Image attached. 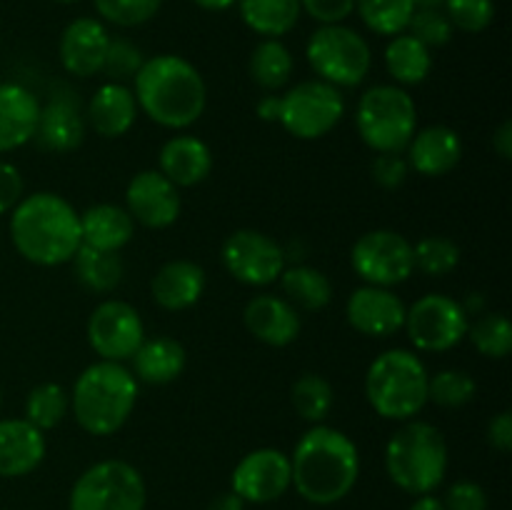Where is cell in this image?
<instances>
[{"instance_id": "cell-39", "label": "cell", "mask_w": 512, "mask_h": 510, "mask_svg": "<svg viewBox=\"0 0 512 510\" xmlns=\"http://www.w3.org/2000/svg\"><path fill=\"white\" fill-rule=\"evenodd\" d=\"M478 393L473 375L465 370H438L428 380V403L440 405V408H463Z\"/></svg>"}, {"instance_id": "cell-38", "label": "cell", "mask_w": 512, "mask_h": 510, "mask_svg": "<svg viewBox=\"0 0 512 510\" xmlns=\"http://www.w3.org/2000/svg\"><path fill=\"white\" fill-rule=\"evenodd\" d=\"M413 263L428 278H445L460 263V248L445 235H428L413 245Z\"/></svg>"}, {"instance_id": "cell-33", "label": "cell", "mask_w": 512, "mask_h": 510, "mask_svg": "<svg viewBox=\"0 0 512 510\" xmlns=\"http://www.w3.org/2000/svg\"><path fill=\"white\" fill-rule=\"evenodd\" d=\"M70 263H73L80 283L88 290H93V293H113L123 283L125 265L120 253H108V250H95L88 248V245H80Z\"/></svg>"}, {"instance_id": "cell-32", "label": "cell", "mask_w": 512, "mask_h": 510, "mask_svg": "<svg viewBox=\"0 0 512 510\" xmlns=\"http://www.w3.org/2000/svg\"><path fill=\"white\" fill-rule=\"evenodd\" d=\"M250 78L265 93H278L290 83L295 70L293 53L278 38H263L250 53Z\"/></svg>"}, {"instance_id": "cell-50", "label": "cell", "mask_w": 512, "mask_h": 510, "mask_svg": "<svg viewBox=\"0 0 512 510\" xmlns=\"http://www.w3.org/2000/svg\"><path fill=\"white\" fill-rule=\"evenodd\" d=\"M258 110V118L265 120V123H278L280 118V95L278 93H265L263 98L255 105Z\"/></svg>"}, {"instance_id": "cell-18", "label": "cell", "mask_w": 512, "mask_h": 510, "mask_svg": "<svg viewBox=\"0 0 512 510\" xmlns=\"http://www.w3.org/2000/svg\"><path fill=\"white\" fill-rule=\"evenodd\" d=\"M110 33L98 18H75L60 35L58 55L65 73L73 78H95L103 73Z\"/></svg>"}, {"instance_id": "cell-56", "label": "cell", "mask_w": 512, "mask_h": 510, "mask_svg": "<svg viewBox=\"0 0 512 510\" xmlns=\"http://www.w3.org/2000/svg\"><path fill=\"white\" fill-rule=\"evenodd\" d=\"M0 408H3V393H0Z\"/></svg>"}, {"instance_id": "cell-26", "label": "cell", "mask_w": 512, "mask_h": 510, "mask_svg": "<svg viewBox=\"0 0 512 510\" xmlns=\"http://www.w3.org/2000/svg\"><path fill=\"white\" fill-rule=\"evenodd\" d=\"M40 100L18 83H0V153H13L35 138Z\"/></svg>"}, {"instance_id": "cell-8", "label": "cell", "mask_w": 512, "mask_h": 510, "mask_svg": "<svg viewBox=\"0 0 512 510\" xmlns=\"http://www.w3.org/2000/svg\"><path fill=\"white\" fill-rule=\"evenodd\" d=\"M305 58L318 80L335 88H358L373 68L370 43L343 23L320 25L305 45Z\"/></svg>"}, {"instance_id": "cell-5", "label": "cell", "mask_w": 512, "mask_h": 510, "mask_svg": "<svg viewBox=\"0 0 512 510\" xmlns=\"http://www.w3.org/2000/svg\"><path fill=\"white\" fill-rule=\"evenodd\" d=\"M448 440L428 420H405L385 445V473L403 493L430 495L448 475Z\"/></svg>"}, {"instance_id": "cell-7", "label": "cell", "mask_w": 512, "mask_h": 510, "mask_svg": "<svg viewBox=\"0 0 512 510\" xmlns=\"http://www.w3.org/2000/svg\"><path fill=\"white\" fill-rule=\"evenodd\" d=\"M355 128L373 153H405L418 130V105L400 85H373L360 95Z\"/></svg>"}, {"instance_id": "cell-10", "label": "cell", "mask_w": 512, "mask_h": 510, "mask_svg": "<svg viewBox=\"0 0 512 510\" xmlns=\"http://www.w3.org/2000/svg\"><path fill=\"white\" fill-rule=\"evenodd\" d=\"M343 115V93L325 80H303L280 95L278 123L298 140L325 138L338 128Z\"/></svg>"}, {"instance_id": "cell-29", "label": "cell", "mask_w": 512, "mask_h": 510, "mask_svg": "<svg viewBox=\"0 0 512 510\" xmlns=\"http://www.w3.org/2000/svg\"><path fill=\"white\" fill-rule=\"evenodd\" d=\"M385 68L400 88L420 85L428 80L430 70H433V53L428 45L415 40L410 33H400L385 45Z\"/></svg>"}, {"instance_id": "cell-4", "label": "cell", "mask_w": 512, "mask_h": 510, "mask_svg": "<svg viewBox=\"0 0 512 510\" xmlns=\"http://www.w3.org/2000/svg\"><path fill=\"white\" fill-rule=\"evenodd\" d=\"M138 403V380L128 365L98 360L78 375L70 393V410L80 428L95 438L118 433Z\"/></svg>"}, {"instance_id": "cell-17", "label": "cell", "mask_w": 512, "mask_h": 510, "mask_svg": "<svg viewBox=\"0 0 512 510\" xmlns=\"http://www.w3.org/2000/svg\"><path fill=\"white\" fill-rule=\"evenodd\" d=\"M408 305L403 303L393 288H378V285H360L350 293L345 303V318L350 328L368 338H390L400 333L405 325Z\"/></svg>"}, {"instance_id": "cell-31", "label": "cell", "mask_w": 512, "mask_h": 510, "mask_svg": "<svg viewBox=\"0 0 512 510\" xmlns=\"http://www.w3.org/2000/svg\"><path fill=\"white\" fill-rule=\"evenodd\" d=\"M278 280L285 293V300L293 308L318 313V310L328 308V303L333 300V283H330V278L323 270L313 268V265L285 268Z\"/></svg>"}, {"instance_id": "cell-3", "label": "cell", "mask_w": 512, "mask_h": 510, "mask_svg": "<svg viewBox=\"0 0 512 510\" xmlns=\"http://www.w3.org/2000/svg\"><path fill=\"white\" fill-rule=\"evenodd\" d=\"M10 240L28 263L55 268L73 260L80 238V213L58 193H30L10 210Z\"/></svg>"}, {"instance_id": "cell-21", "label": "cell", "mask_w": 512, "mask_h": 510, "mask_svg": "<svg viewBox=\"0 0 512 510\" xmlns=\"http://www.w3.org/2000/svg\"><path fill=\"white\" fill-rule=\"evenodd\" d=\"M405 158H408L410 170L423 178H440L458 168L463 160V140L458 130L448 125H428L423 130H415L405 148Z\"/></svg>"}, {"instance_id": "cell-20", "label": "cell", "mask_w": 512, "mask_h": 510, "mask_svg": "<svg viewBox=\"0 0 512 510\" xmlns=\"http://www.w3.org/2000/svg\"><path fill=\"white\" fill-rule=\"evenodd\" d=\"M243 323L248 333L270 348H285L295 343L303 328L298 308L288 303L283 295L260 293L245 303Z\"/></svg>"}, {"instance_id": "cell-48", "label": "cell", "mask_w": 512, "mask_h": 510, "mask_svg": "<svg viewBox=\"0 0 512 510\" xmlns=\"http://www.w3.org/2000/svg\"><path fill=\"white\" fill-rule=\"evenodd\" d=\"M488 443L493 445L498 453H510L512 450V413L510 410H500L493 415L488 423Z\"/></svg>"}, {"instance_id": "cell-40", "label": "cell", "mask_w": 512, "mask_h": 510, "mask_svg": "<svg viewBox=\"0 0 512 510\" xmlns=\"http://www.w3.org/2000/svg\"><path fill=\"white\" fill-rule=\"evenodd\" d=\"M100 18L118 28H138L158 15L163 0H93Z\"/></svg>"}, {"instance_id": "cell-52", "label": "cell", "mask_w": 512, "mask_h": 510, "mask_svg": "<svg viewBox=\"0 0 512 510\" xmlns=\"http://www.w3.org/2000/svg\"><path fill=\"white\" fill-rule=\"evenodd\" d=\"M408 510H445V508H443V500L435 498V495L430 493V495H418Z\"/></svg>"}, {"instance_id": "cell-43", "label": "cell", "mask_w": 512, "mask_h": 510, "mask_svg": "<svg viewBox=\"0 0 512 510\" xmlns=\"http://www.w3.org/2000/svg\"><path fill=\"white\" fill-rule=\"evenodd\" d=\"M443 13L463 33H483L495 18L493 0H445Z\"/></svg>"}, {"instance_id": "cell-53", "label": "cell", "mask_w": 512, "mask_h": 510, "mask_svg": "<svg viewBox=\"0 0 512 510\" xmlns=\"http://www.w3.org/2000/svg\"><path fill=\"white\" fill-rule=\"evenodd\" d=\"M193 3L198 5V8H203V10H213V13H220V10L233 8L235 0H193Z\"/></svg>"}, {"instance_id": "cell-49", "label": "cell", "mask_w": 512, "mask_h": 510, "mask_svg": "<svg viewBox=\"0 0 512 510\" xmlns=\"http://www.w3.org/2000/svg\"><path fill=\"white\" fill-rule=\"evenodd\" d=\"M493 150L503 160L512 158V123L510 120H503L498 125V130L493 133Z\"/></svg>"}, {"instance_id": "cell-12", "label": "cell", "mask_w": 512, "mask_h": 510, "mask_svg": "<svg viewBox=\"0 0 512 510\" xmlns=\"http://www.w3.org/2000/svg\"><path fill=\"white\" fill-rule=\"evenodd\" d=\"M350 265L363 285L395 288L415 273L413 243L395 230H370L353 243Z\"/></svg>"}, {"instance_id": "cell-19", "label": "cell", "mask_w": 512, "mask_h": 510, "mask_svg": "<svg viewBox=\"0 0 512 510\" xmlns=\"http://www.w3.org/2000/svg\"><path fill=\"white\" fill-rule=\"evenodd\" d=\"M88 123L85 110L75 93H55L45 105H40L38 128H35V143L50 153H70L83 145Z\"/></svg>"}, {"instance_id": "cell-51", "label": "cell", "mask_w": 512, "mask_h": 510, "mask_svg": "<svg viewBox=\"0 0 512 510\" xmlns=\"http://www.w3.org/2000/svg\"><path fill=\"white\" fill-rule=\"evenodd\" d=\"M245 500L240 498V495H235L233 490H228V493H220L218 498L210 500V505L205 510H245Z\"/></svg>"}, {"instance_id": "cell-1", "label": "cell", "mask_w": 512, "mask_h": 510, "mask_svg": "<svg viewBox=\"0 0 512 510\" xmlns=\"http://www.w3.org/2000/svg\"><path fill=\"white\" fill-rule=\"evenodd\" d=\"M293 488L310 505H335L353 493L360 478L358 445L343 430L310 425L290 455Z\"/></svg>"}, {"instance_id": "cell-44", "label": "cell", "mask_w": 512, "mask_h": 510, "mask_svg": "<svg viewBox=\"0 0 512 510\" xmlns=\"http://www.w3.org/2000/svg\"><path fill=\"white\" fill-rule=\"evenodd\" d=\"M370 175L385 190H398L408 180L410 165L405 153H375L370 163Z\"/></svg>"}, {"instance_id": "cell-27", "label": "cell", "mask_w": 512, "mask_h": 510, "mask_svg": "<svg viewBox=\"0 0 512 510\" xmlns=\"http://www.w3.org/2000/svg\"><path fill=\"white\" fill-rule=\"evenodd\" d=\"M133 235L135 220L123 205L98 203L80 213V238L88 248L120 253L133 240Z\"/></svg>"}, {"instance_id": "cell-30", "label": "cell", "mask_w": 512, "mask_h": 510, "mask_svg": "<svg viewBox=\"0 0 512 510\" xmlns=\"http://www.w3.org/2000/svg\"><path fill=\"white\" fill-rule=\"evenodd\" d=\"M240 18L260 38H283L298 25L300 0H235Z\"/></svg>"}, {"instance_id": "cell-45", "label": "cell", "mask_w": 512, "mask_h": 510, "mask_svg": "<svg viewBox=\"0 0 512 510\" xmlns=\"http://www.w3.org/2000/svg\"><path fill=\"white\" fill-rule=\"evenodd\" d=\"M445 510H488V493L473 480H458L443 498Z\"/></svg>"}, {"instance_id": "cell-37", "label": "cell", "mask_w": 512, "mask_h": 510, "mask_svg": "<svg viewBox=\"0 0 512 510\" xmlns=\"http://www.w3.org/2000/svg\"><path fill=\"white\" fill-rule=\"evenodd\" d=\"M465 338H470L475 350L485 358L503 360L512 350V323L505 313H483L470 325Z\"/></svg>"}, {"instance_id": "cell-14", "label": "cell", "mask_w": 512, "mask_h": 510, "mask_svg": "<svg viewBox=\"0 0 512 510\" xmlns=\"http://www.w3.org/2000/svg\"><path fill=\"white\" fill-rule=\"evenodd\" d=\"M88 343L100 360L125 363L145 340V323L138 310L118 298L95 305L88 318Z\"/></svg>"}, {"instance_id": "cell-9", "label": "cell", "mask_w": 512, "mask_h": 510, "mask_svg": "<svg viewBox=\"0 0 512 510\" xmlns=\"http://www.w3.org/2000/svg\"><path fill=\"white\" fill-rule=\"evenodd\" d=\"M148 488L135 465L100 460L85 468L73 483L68 510H145Z\"/></svg>"}, {"instance_id": "cell-6", "label": "cell", "mask_w": 512, "mask_h": 510, "mask_svg": "<svg viewBox=\"0 0 512 510\" xmlns=\"http://www.w3.org/2000/svg\"><path fill=\"white\" fill-rule=\"evenodd\" d=\"M428 380V368L413 350H385L365 373V398L380 418L405 423L428 405Z\"/></svg>"}, {"instance_id": "cell-23", "label": "cell", "mask_w": 512, "mask_h": 510, "mask_svg": "<svg viewBox=\"0 0 512 510\" xmlns=\"http://www.w3.org/2000/svg\"><path fill=\"white\" fill-rule=\"evenodd\" d=\"M138 115V100L130 85L103 83L85 108V123L100 138H123L133 130Z\"/></svg>"}, {"instance_id": "cell-35", "label": "cell", "mask_w": 512, "mask_h": 510, "mask_svg": "<svg viewBox=\"0 0 512 510\" xmlns=\"http://www.w3.org/2000/svg\"><path fill=\"white\" fill-rule=\"evenodd\" d=\"M355 13L375 35L395 38L408 30L415 0H355Z\"/></svg>"}, {"instance_id": "cell-22", "label": "cell", "mask_w": 512, "mask_h": 510, "mask_svg": "<svg viewBox=\"0 0 512 510\" xmlns=\"http://www.w3.org/2000/svg\"><path fill=\"white\" fill-rule=\"evenodd\" d=\"M48 453L45 433L25 418L0 420V478H23L40 468Z\"/></svg>"}, {"instance_id": "cell-54", "label": "cell", "mask_w": 512, "mask_h": 510, "mask_svg": "<svg viewBox=\"0 0 512 510\" xmlns=\"http://www.w3.org/2000/svg\"><path fill=\"white\" fill-rule=\"evenodd\" d=\"M445 0H415V8H443Z\"/></svg>"}, {"instance_id": "cell-46", "label": "cell", "mask_w": 512, "mask_h": 510, "mask_svg": "<svg viewBox=\"0 0 512 510\" xmlns=\"http://www.w3.org/2000/svg\"><path fill=\"white\" fill-rule=\"evenodd\" d=\"M300 8L315 23L335 25L345 23L355 13V0H300Z\"/></svg>"}, {"instance_id": "cell-13", "label": "cell", "mask_w": 512, "mask_h": 510, "mask_svg": "<svg viewBox=\"0 0 512 510\" xmlns=\"http://www.w3.org/2000/svg\"><path fill=\"white\" fill-rule=\"evenodd\" d=\"M220 260L238 283L250 288H268L278 283L283 270L288 268L285 250L280 248L278 240L253 228L235 230L233 235H228L220 248Z\"/></svg>"}, {"instance_id": "cell-28", "label": "cell", "mask_w": 512, "mask_h": 510, "mask_svg": "<svg viewBox=\"0 0 512 510\" xmlns=\"http://www.w3.org/2000/svg\"><path fill=\"white\" fill-rule=\"evenodd\" d=\"M130 363H133L130 373L135 375L138 383L168 385L183 375L185 365H188V353H185L183 343L160 335V338H145Z\"/></svg>"}, {"instance_id": "cell-2", "label": "cell", "mask_w": 512, "mask_h": 510, "mask_svg": "<svg viewBox=\"0 0 512 510\" xmlns=\"http://www.w3.org/2000/svg\"><path fill=\"white\" fill-rule=\"evenodd\" d=\"M133 95L140 113L168 130H185L198 123L208 105V88L200 70L173 53L145 58L133 78Z\"/></svg>"}, {"instance_id": "cell-47", "label": "cell", "mask_w": 512, "mask_h": 510, "mask_svg": "<svg viewBox=\"0 0 512 510\" xmlns=\"http://www.w3.org/2000/svg\"><path fill=\"white\" fill-rule=\"evenodd\" d=\"M23 175L8 160H0V215L10 213L23 198Z\"/></svg>"}, {"instance_id": "cell-41", "label": "cell", "mask_w": 512, "mask_h": 510, "mask_svg": "<svg viewBox=\"0 0 512 510\" xmlns=\"http://www.w3.org/2000/svg\"><path fill=\"white\" fill-rule=\"evenodd\" d=\"M143 63V50H140L133 40L110 38L108 53H105L103 63V75L108 78V83L128 85L130 80L138 75V70L143 68Z\"/></svg>"}, {"instance_id": "cell-36", "label": "cell", "mask_w": 512, "mask_h": 510, "mask_svg": "<svg viewBox=\"0 0 512 510\" xmlns=\"http://www.w3.org/2000/svg\"><path fill=\"white\" fill-rule=\"evenodd\" d=\"M70 413V393L58 383H40L25 398V420L38 430L58 428Z\"/></svg>"}, {"instance_id": "cell-34", "label": "cell", "mask_w": 512, "mask_h": 510, "mask_svg": "<svg viewBox=\"0 0 512 510\" xmlns=\"http://www.w3.org/2000/svg\"><path fill=\"white\" fill-rule=\"evenodd\" d=\"M290 403L295 413L310 425L325 423L335 405V390L328 378L318 373H303L290 388Z\"/></svg>"}, {"instance_id": "cell-24", "label": "cell", "mask_w": 512, "mask_h": 510, "mask_svg": "<svg viewBox=\"0 0 512 510\" xmlns=\"http://www.w3.org/2000/svg\"><path fill=\"white\" fill-rule=\"evenodd\" d=\"M158 170L178 188H193L213 173V150L195 135H173L160 148Z\"/></svg>"}, {"instance_id": "cell-16", "label": "cell", "mask_w": 512, "mask_h": 510, "mask_svg": "<svg viewBox=\"0 0 512 510\" xmlns=\"http://www.w3.org/2000/svg\"><path fill=\"white\" fill-rule=\"evenodd\" d=\"M125 210L135 223L145 228H170L183 210L180 188L170 183L160 170H140L125 188Z\"/></svg>"}, {"instance_id": "cell-15", "label": "cell", "mask_w": 512, "mask_h": 510, "mask_svg": "<svg viewBox=\"0 0 512 510\" xmlns=\"http://www.w3.org/2000/svg\"><path fill=\"white\" fill-rule=\"evenodd\" d=\"M293 488L290 455L278 448H258L238 460L230 475V490L253 505L273 503Z\"/></svg>"}, {"instance_id": "cell-11", "label": "cell", "mask_w": 512, "mask_h": 510, "mask_svg": "<svg viewBox=\"0 0 512 510\" xmlns=\"http://www.w3.org/2000/svg\"><path fill=\"white\" fill-rule=\"evenodd\" d=\"M470 315L463 303L443 293H428L408 305L403 330L420 353H448L468 335Z\"/></svg>"}, {"instance_id": "cell-55", "label": "cell", "mask_w": 512, "mask_h": 510, "mask_svg": "<svg viewBox=\"0 0 512 510\" xmlns=\"http://www.w3.org/2000/svg\"><path fill=\"white\" fill-rule=\"evenodd\" d=\"M53 3H63V5H70V3H80V0H53Z\"/></svg>"}, {"instance_id": "cell-42", "label": "cell", "mask_w": 512, "mask_h": 510, "mask_svg": "<svg viewBox=\"0 0 512 510\" xmlns=\"http://www.w3.org/2000/svg\"><path fill=\"white\" fill-rule=\"evenodd\" d=\"M453 30V23L443 13V8H415L405 33H410L415 40H420V43L433 50L448 45L450 38H453Z\"/></svg>"}, {"instance_id": "cell-25", "label": "cell", "mask_w": 512, "mask_h": 510, "mask_svg": "<svg viewBox=\"0 0 512 510\" xmlns=\"http://www.w3.org/2000/svg\"><path fill=\"white\" fill-rule=\"evenodd\" d=\"M205 283H208V278L198 263L178 258L160 265L158 273L150 280V293L160 308L180 313V310L193 308L203 298Z\"/></svg>"}]
</instances>
